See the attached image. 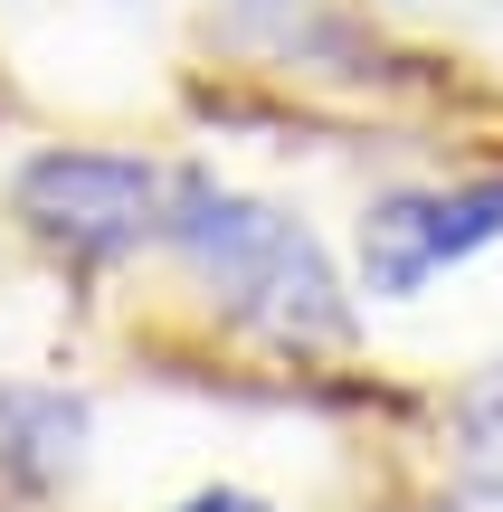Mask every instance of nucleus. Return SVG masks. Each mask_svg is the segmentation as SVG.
<instances>
[{
    "mask_svg": "<svg viewBox=\"0 0 503 512\" xmlns=\"http://www.w3.org/2000/svg\"><path fill=\"white\" fill-rule=\"evenodd\" d=\"M162 247L257 342H276V351H342L352 342V294H342L333 256H323V238L295 209L247 200V190L209 181V171H171Z\"/></svg>",
    "mask_w": 503,
    "mask_h": 512,
    "instance_id": "nucleus-1",
    "label": "nucleus"
},
{
    "mask_svg": "<svg viewBox=\"0 0 503 512\" xmlns=\"http://www.w3.org/2000/svg\"><path fill=\"white\" fill-rule=\"evenodd\" d=\"M162 209H171V171L133 162V152H86V143L38 152L10 181V219L48 256H67V266H124V256H143L162 238Z\"/></svg>",
    "mask_w": 503,
    "mask_h": 512,
    "instance_id": "nucleus-2",
    "label": "nucleus"
},
{
    "mask_svg": "<svg viewBox=\"0 0 503 512\" xmlns=\"http://www.w3.org/2000/svg\"><path fill=\"white\" fill-rule=\"evenodd\" d=\"M503 238V181H456V190H380L361 209V285L380 304H409L428 275L466 266Z\"/></svg>",
    "mask_w": 503,
    "mask_h": 512,
    "instance_id": "nucleus-3",
    "label": "nucleus"
},
{
    "mask_svg": "<svg viewBox=\"0 0 503 512\" xmlns=\"http://www.w3.org/2000/svg\"><path fill=\"white\" fill-rule=\"evenodd\" d=\"M86 437L95 408L76 389H38V380L0 389V484L10 494H67L86 475Z\"/></svg>",
    "mask_w": 503,
    "mask_h": 512,
    "instance_id": "nucleus-4",
    "label": "nucleus"
},
{
    "mask_svg": "<svg viewBox=\"0 0 503 512\" xmlns=\"http://www.w3.org/2000/svg\"><path fill=\"white\" fill-rule=\"evenodd\" d=\"M456 475L503 503V370L456 389Z\"/></svg>",
    "mask_w": 503,
    "mask_h": 512,
    "instance_id": "nucleus-5",
    "label": "nucleus"
},
{
    "mask_svg": "<svg viewBox=\"0 0 503 512\" xmlns=\"http://www.w3.org/2000/svg\"><path fill=\"white\" fill-rule=\"evenodd\" d=\"M181 512H276L266 494H238V484H219V494H190Z\"/></svg>",
    "mask_w": 503,
    "mask_h": 512,
    "instance_id": "nucleus-6",
    "label": "nucleus"
}]
</instances>
